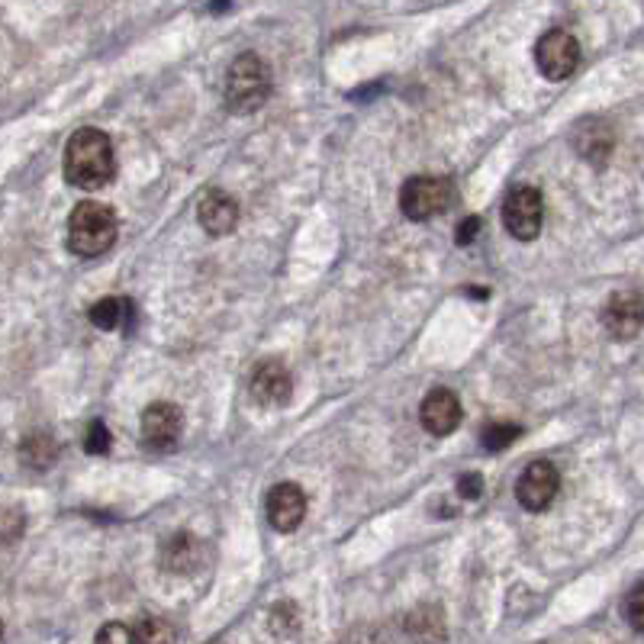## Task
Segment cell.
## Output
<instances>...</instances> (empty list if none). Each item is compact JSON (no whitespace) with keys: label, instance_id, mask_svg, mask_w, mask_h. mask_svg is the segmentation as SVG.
I'll return each mask as SVG.
<instances>
[{"label":"cell","instance_id":"obj_1","mask_svg":"<svg viewBox=\"0 0 644 644\" xmlns=\"http://www.w3.org/2000/svg\"><path fill=\"white\" fill-rule=\"evenodd\" d=\"M113 175H117V161H113L110 136L93 126L78 129L65 146V181L81 190H97L110 185Z\"/></svg>","mask_w":644,"mask_h":644},{"label":"cell","instance_id":"obj_2","mask_svg":"<svg viewBox=\"0 0 644 644\" xmlns=\"http://www.w3.org/2000/svg\"><path fill=\"white\" fill-rule=\"evenodd\" d=\"M271 97V68L261 56L242 52L226 71V107L232 113H255Z\"/></svg>","mask_w":644,"mask_h":644},{"label":"cell","instance_id":"obj_3","mask_svg":"<svg viewBox=\"0 0 644 644\" xmlns=\"http://www.w3.org/2000/svg\"><path fill=\"white\" fill-rule=\"evenodd\" d=\"M117 242V216L110 207L85 200L68 216V248L78 258H97Z\"/></svg>","mask_w":644,"mask_h":644},{"label":"cell","instance_id":"obj_4","mask_svg":"<svg viewBox=\"0 0 644 644\" xmlns=\"http://www.w3.org/2000/svg\"><path fill=\"white\" fill-rule=\"evenodd\" d=\"M455 204V185L452 178H435V175H419L409 178L403 190H399V210L406 219H432V216L445 214Z\"/></svg>","mask_w":644,"mask_h":644},{"label":"cell","instance_id":"obj_5","mask_svg":"<svg viewBox=\"0 0 644 644\" xmlns=\"http://www.w3.org/2000/svg\"><path fill=\"white\" fill-rule=\"evenodd\" d=\"M542 222H545V197L538 194V187H516L503 204L506 232L519 242H532V239H538Z\"/></svg>","mask_w":644,"mask_h":644},{"label":"cell","instance_id":"obj_6","mask_svg":"<svg viewBox=\"0 0 644 644\" xmlns=\"http://www.w3.org/2000/svg\"><path fill=\"white\" fill-rule=\"evenodd\" d=\"M535 65L548 81H564L581 65V42L567 30H548L535 46Z\"/></svg>","mask_w":644,"mask_h":644},{"label":"cell","instance_id":"obj_7","mask_svg":"<svg viewBox=\"0 0 644 644\" xmlns=\"http://www.w3.org/2000/svg\"><path fill=\"white\" fill-rule=\"evenodd\" d=\"M557 487H561V474H557L552 460H532L522 470L519 484H516V499L528 513H542V509L552 506Z\"/></svg>","mask_w":644,"mask_h":644},{"label":"cell","instance_id":"obj_8","mask_svg":"<svg viewBox=\"0 0 644 644\" xmlns=\"http://www.w3.org/2000/svg\"><path fill=\"white\" fill-rule=\"evenodd\" d=\"M603 326L615 341H632L644 329V297L635 290H618L603 307Z\"/></svg>","mask_w":644,"mask_h":644},{"label":"cell","instance_id":"obj_9","mask_svg":"<svg viewBox=\"0 0 644 644\" xmlns=\"http://www.w3.org/2000/svg\"><path fill=\"white\" fill-rule=\"evenodd\" d=\"M181 429H185V413L175 403H152L142 413V438L155 452L175 448V442L181 438Z\"/></svg>","mask_w":644,"mask_h":644},{"label":"cell","instance_id":"obj_10","mask_svg":"<svg viewBox=\"0 0 644 644\" xmlns=\"http://www.w3.org/2000/svg\"><path fill=\"white\" fill-rule=\"evenodd\" d=\"M419 423L423 429L435 435V438H445L460 426V403L452 390L445 387H435L429 397L423 399L419 406Z\"/></svg>","mask_w":644,"mask_h":644},{"label":"cell","instance_id":"obj_11","mask_svg":"<svg viewBox=\"0 0 644 644\" xmlns=\"http://www.w3.org/2000/svg\"><path fill=\"white\" fill-rule=\"evenodd\" d=\"M265 509H268V519L277 532H294V528H300V522L307 516V493L297 484H277L268 493Z\"/></svg>","mask_w":644,"mask_h":644},{"label":"cell","instance_id":"obj_12","mask_svg":"<svg viewBox=\"0 0 644 644\" xmlns=\"http://www.w3.org/2000/svg\"><path fill=\"white\" fill-rule=\"evenodd\" d=\"M197 219H200L207 236H214V239L229 236L239 226V204H236V197H229L222 190H207L197 204Z\"/></svg>","mask_w":644,"mask_h":644},{"label":"cell","instance_id":"obj_13","mask_svg":"<svg viewBox=\"0 0 644 644\" xmlns=\"http://www.w3.org/2000/svg\"><path fill=\"white\" fill-rule=\"evenodd\" d=\"M290 390H294L290 370L280 361H261L251 374V397L261 406H284L290 399Z\"/></svg>","mask_w":644,"mask_h":644},{"label":"cell","instance_id":"obj_14","mask_svg":"<svg viewBox=\"0 0 644 644\" xmlns=\"http://www.w3.org/2000/svg\"><path fill=\"white\" fill-rule=\"evenodd\" d=\"M200 557H204V542H197L194 535H178L165 545L161 564L168 567V574H194Z\"/></svg>","mask_w":644,"mask_h":644},{"label":"cell","instance_id":"obj_15","mask_svg":"<svg viewBox=\"0 0 644 644\" xmlns=\"http://www.w3.org/2000/svg\"><path fill=\"white\" fill-rule=\"evenodd\" d=\"M20 458L27 460L32 470H46V467H52L56 458H59V445H56L52 435L32 432V435L23 438V445H20Z\"/></svg>","mask_w":644,"mask_h":644},{"label":"cell","instance_id":"obj_16","mask_svg":"<svg viewBox=\"0 0 644 644\" xmlns=\"http://www.w3.org/2000/svg\"><path fill=\"white\" fill-rule=\"evenodd\" d=\"M132 316V304L120 300V297H103L91 307V323L103 333H113V329H123L126 319Z\"/></svg>","mask_w":644,"mask_h":644},{"label":"cell","instance_id":"obj_17","mask_svg":"<svg viewBox=\"0 0 644 644\" xmlns=\"http://www.w3.org/2000/svg\"><path fill=\"white\" fill-rule=\"evenodd\" d=\"M522 435L519 426H503V423H493L484 429V448L487 452H503L509 442H516Z\"/></svg>","mask_w":644,"mask_h":644},{"label":"cell","instance_id":"obj_18","mask_svg":"<svg viewBox=\"0 0 644 644\" xmlns=\"http://www.w3.org/2000/svg\"><path fill=\"white\" fill-rule=\"evenodd\" d=\"M622 615H625V622H628L635 632H644V583H638V586L625 596Z\"/></svg>","mask_w":644,"mask_h":644},{"label":"cell","instance_id":"obj_19","mask_svg":"<svg viewBox=\"0 0 644 644\" xmlns=\"http://www.w3.org/2000/svg\"><path fill=\"white\" fill-rule=\"evenodd\" d=\"M85 452H88V455H107V452H110V429H107L100 419H93L91 426H88Z\"/></svg>","mask_w":644,"mask_h":644},{"label":"cell","instance_id":"obj_20","mask_svg":"<svg viewBox=\"0 0 644 644\" xmlns=\"http://www.w3.org/2000/svg\"><path fill=\"white\" fill-rule=\"evenodd\" d=\"M97 642H139V632H132V628H126V625H107V628H100V635H97Z\"/></svg>","mask_w":644,"mask_h":644},{"label":"cell","instance_id":"obj_21","mask_svg":"<svg viewBox=\"0 0 644 644\" xmlns=\"http://www.w3.org/2000/svg\"><path fill=\"white\" fill-rule=\"evenodd\" d=\"M458 493L464 499H477V496L484 493V480H480L477 474H464L458 480Z\"/></svg>","mask_w":644,"mask_h":644},{"label":"cell","instance_id":"obj_22","mask_svg":"<svg viewBox=\"0 0 644 644\" xmlns=\"http://www.w3.org/2000/svg\"><path fill=\"white\" fill-rule=\"evenodd\" d=\"M477 229H480V216H467L458 226V246H470L474 236H477Z\"/></svg>","mask_w":644,"mask_h":644},{"label":"cell","instance_id":"obj_23","mask_svg":"<svg viewBox=\"0 0 644 644\" xmlns=\"http://www.w3.org/2000/svg\"><path fill=\"white\" fill-rule=\"evenodd\" d=\"M17 522L23 519H20L13 509H7V519H3V542H7V545H13V525H17Z\"/></svg>","mask_w":644,"mask_h":644}]
</instances>
